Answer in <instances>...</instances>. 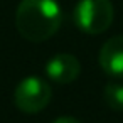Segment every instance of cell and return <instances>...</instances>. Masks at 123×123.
Here are the masks:
<instances>
[{"mask_svg": "<svg viewBox=\"0 0 123 123\" xmlns=\"http://www.w3.org/2000/svg\"><path fill=\"white\" fill-rule=\"evenodd\" d=\"M62 24V9L57 0H22L15 12L19 34L31 42L52 37Z\"/></svg>", "mask_w": 123, "mask_h": 123, "instance_id": "1", "label": "cell"}, {"mask_svg": "<svg viewBox=\"0 0 123 123\" xmlns=\"http://www.w3.org/2000/svg\"><path fill=\"white\" fill-rule=\"evenodd\" d=\"M110 0H79L74 9V22L86 34H103L113 22Z\"/></svg>", "mask_w": 123, "mask_h": 123, "instance_id": "2", "label": "cell"}, {"mask_svg": "<svg viewBox=\"0 0 123 123\" xmlns=\"http://www.w3.org/2000/svg\"><path fill=\"white\" fill-rule=\"evenodd\" d=\"M51 96L52 89L47 81L37 76H29L17 84L14 91V103L20 111L34 115L49 105Z\"/></svg>", "mask_w": 123, "mask_h": 123, "instance_id": "3", "label": "cell"}, {"mask_svg": "<svg viewBox=\"0 0 123 123\" xmlns=\"http://www.w3.org/2000/svg\"><path fill=\"white\" fill-rule=\"evenodd\" d=\"M81 73V62L73 54H56L46 64V74L51 81L57 84H69L73 83Z\"/></svg>", "mask_w": 123, "mask_h": 123, "instance_id": "4", "label": "cell"}, {"mask_svg": "<svg viewBox=\"0 0 123 123\" xmlns=\"http://www.w3.org/2000/svg\"><path fill=\"white\" fill-rule=\"evenodd\" d=\"M101 69L115 78H123V36L108 39L99 51Z\"/></svg>", "mask_w": 123, "mask_h": 123, "instance_id": "5", "label": "cell"}, {"mask_svg": "<svg viewBox=\"0 0 123 123\" xmlns=\"http://www.w3.org/2000/svg\"><path fill=\"white\" fill-rule=\"evenodd\" d=\"M103 96L106 105L113 111H123V84L120 83H110L103 89Z\"/></svg>", "mask_w": 123, "mask_h": 123, "instance_id": "6", "label": "cell"}, {"mask_svg": "<svg viewBox=\"0 0 123 123\" xmlns=\"http://www.w3.org/2000/svg\"><path fill=\"white\" fill-rule=\"evenodd\" d=\"M52 123H81L79 120L73 118V116H59L57 120H54Z\"/></svg>", "mask_w": 123, "mask_h": 123, "instance_id": "7", "label": "cell"}]
</instances>
